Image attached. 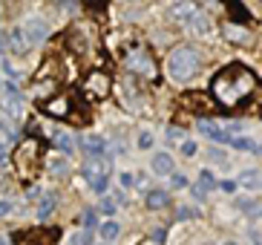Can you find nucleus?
I'll list each match as a JSON object with an SVG mask.
<instances>
[{"label": "nucleus", "mask_w": 262, "mask_h": 245, "mask_svg": "<svg viewBox=\"0 0 262 245\" xmlns=\"http://www.w3.org/2000/svg\"><path fill=\"white\" fill-rule=\"evenodd\" d=\"M256 87V75L245 67H228L213 78V95L222 101L225 107H233L236 101L251 95Z\"/></svg>", "instance_id": "obj_1"}, {"label": "nucleus", "mask_w": 262, "mask_h": 245, "mask_svg": "<svg viewBox=\"0 0 262 245\" xmlns=\"http://www.w3.org/2000/svg\"><path fill=\"white\" fill-rule=\"evenodd\" d=\"M196 69H199V52L190 49V46H179V49H173L167 55V72L179 84L182 81H190Z\"/></svg>", "instance_id": "obj_2"}, {"label": "nucleus", "mask_w": 262, "mask_h": 245, "mask_svg": "<svg viewBox=\"0 0 262 245\" xmlns=\"http://www.w3.org/2000/svg\"><path fill=\"white\" fill-rule=\"evenodd\" d=\"M110 170H113V161L110 156L104 159H90L84 165V179L90 182L95 193H107V185H110Z\"/></svg>", "instance_id": "obj_3"}, {"label": "nucleus", "mask_w": 262, "mask_h": 245, "mask_svg": "<svg viewBox=\"0 0 262 245\" xmlns=\"http://www.w3.org/2000/svg\"><path fill=\"white\" fill-rule=\"evenodd\" d=\"M127 69L130 72H139V75H147V78H153L156 75V61H153V55L147 52L144 46H136L130 55H127Z\"/></svg>", "instance_id": "obj_4"}, {"label": "nucleus", "mask_w": 262, "mask_h": 245, "mask_svg": "<svg viewBox=\"0 0 262 245\" xmlns=\"http://www.w3.org/2000/svg\"><path fill=\"white\" fill-rule=\"evenodd\" d=\"M20 32H24V38H26L29 46L43 44V40L49 38V26H47V21H40V17H26L24 26H20Z\"/></svg>", "instance_id": "obj_5"}, {"label": "nucleus", "mask_w": 262, "mask_h": 245, "mask_svg": "<svg viewBox=\"0 0 262 245\" xmlns=\"http://www.w3.org/2000/svg\"><path fill=\"white\" fill-rule=\"evenodd\" d=\"M78 147L84 150L86 159H104V156H107V141L101 136H81Z\"/></svg>", "instance_id": "obj_6"}, {"label": "nucleus", "mask_w": 262, "mask_h": 245, "mask_svg": "<svg viewBox=\"0 0 262 245\" xmlns=\"http://www.w3.org/2000/svg\"><path fill=\"white\" fill-rule=\"evenodd\" d=\"M196 130L202 133L205 138H210V141H216V145H231V133L228 130H222L219 124H213V121H199L196 124Z\"/></svg>", "instance_id": "obj_7"}, {"label": "nucleus", "mask_w": 262, "mask_h": 245, "mask_svg": "<svg viewBox=\"0 0 262 245\" xmlns=\"http://www.w3.org/2000/svg\"><path fill=\"white\" fill-rule=\"evenodd\" d=\"M107 90H110L107 72H98V69H95L93 75L86 78V92H90V95H95V98H101V95H107Z\"/></svg>", "instance_id": "obj_8"}, {"label": "nucleus", "mask_w": 262, "mask_h": 245, "mask_svg": "<svg viewBox=\"0 0 262 245\" xmlns=\"http://www.w3.org/2000/svg\"><path fill=\"white\" fill-rule=\"evenodd\" d=\"M156 176H173V156L170 153H156L153 161H150Z\"/></svg>", "instance_id": "obj_9"}, {"label": "nucleus", "mask_w": 262, "mask_h": 245, "mask_svg": "<svg viewBox=\"0 0 262 245\" xmlns=\"http://www.w3.org/2000/svg\"><path fill=\"white\" fill-rule=\"evenodd\" d=\"M173 17H176V21L193 23L196 17H199V9L193 6V3H179V6H173Z\"/></svg>", "instance_id": "obj_10"}, {"label": "nucleus", "mask_w": 262, "mask_h": 245, "mask_svg": "<svg viewBox=\"0 0 262 245\" xmlns=\"http://www.w3.org/2000/svg\"><path fill=\"white\" fill-rule=\"evenodd\" d=\"M55 208H58V196H55V193H47V196H40L38 219H49V216L55 214Z\"/></svg>", "instance_id": "obj_11"}, {"label": "nucleus", "mask_w": 262, "mask_h": 245, "mask_svg": "<svg viewBox=\"0 0 262 245\" xmlns=\"http://www.w3.org/2000/svg\"><path fill=\"white\" fill-rule=\"evenodd\" d=\"M52 145H55V147H61L67 156H70V153H72V147H75V145H72V136H70L67 130H52Z\"/></svg>", "instance_id": "obj_12"}, {"label": "nucleus", "mask_w": 262, "mask_h": 245, "mask_svg": "<svg viewBox=\"0 0 262 245\" xmlns=\"http://www.w3.org/2000/svg\"><path fill=\"white\" fill-rule=\"evenodd\" d=\"M239 211L245 216H251V219H259L262 216V202L259 199H242L239 202Z\"/></svg>", "instance_id": "obj_13"}, {"label": "nucleus", "mask_w": 262, "mask_h": 245, "mask_svg": "<svg viewBox=\"0 0 262 245\" xmlns=\"http://www.w3.org/2000/svg\"><path fill=\"white\" fill-rule=\"evenodd\" d=\"M9 49H15V52H26V49H29V44H26V38H24V32L20 29H12L9 32Z\"/></svg>", "instance_id": "obj_14"}, {"label": "nucleus", "mask_w": 262, "mask_h": 245, "mask_svg": "<svg viewBox=\"0 0 262 245\" xmlns=\"http://www.w3.org/2000/svg\"><path fill=\"white\" fill-rule=\"evenodd\" d=\"M101 237L107 239V242H113V239L118 237V234H121V228H118V222H113V219H107V222H101Z\"/></svg>", "instance_id": "obj_15"}, {"label": "nucleus", "mask_w": 262, "mask_h": 245, "mask_svg": "<svg viewBox=\"0 0 262 245\" xmlns=\"http://www.w3.org/2000/svg\"><path fill=\"white\" fill-rule=\"evenodd\" d=\"M167 202H170V196L164 191H150L147 193V205L150 208H167Z\"/></svg>", "instance_id": "obj_16"}, {"label": "nucleus", "mask_w": 262, "mask_h": 245, "mask_svg": "<svg viewBox=\"0 0 262 245\" xmlns=\"http://www.w3.org/2000/svg\"><path fill=\"white\" fill-rule=\"evenodd\" d=\"M47 113H52V115H67V113H70V101H67V98L49 101V104H47Z\"/></svg>", "instance_id": "obj_17"}, {"label": "nucleus", "mask_w": 262, "mask_h": 245, "mask_svg": "<svg viewBox=\"0 0 262 245\" xmlns=\"http://www.w3.org/2000/svg\"><path fill=\"white\" fill-rule=\"evenodd\" d=\"M242 185H245V188H251V191H256V188H262V182H259V173H256V170H245V173H242Z\"/></svg>", "instance_id": "obj_18"}, {"label": "nucleus", "mask_w": 262, "mask_h": 245, "mask_svg": "<svg viewBox=\"0 0 262 245\" xmlns=\"http://www.w3.org/2000/svg\"><path fill=\"white\" fill-rule=\"evenodd\" d=\"M199 182H202V188H199L202 193H208V191H213V188H216V179H213V173H210V170H202Z\"/></svg>", "instance_id": "obj_19"}, {"label": "nucleus", "mask_w": 262, "mask_h": 245, "mask_svg": "<svg viewBox=\"0 0 262 245\" xmlns=\"http://www.w3.org/2000/svg\"><path fill=\"white\" fill-rule=\"evenodd\" d=\"M225 35H228L231 40H248V32L239 29V26H233V23H228V26H225Z\"/></svg>", "instance_id": "obj_20"}, {"label": "nucleus", "mask_w": 262, "mask_h": 245, "mask_svg": "<svg viewBox=\"0 0 262 245\" xmlns=\"http://www.w3.org/2000/svg\"><path fill=\"white\" fill-rule=\"evenodd\" d=\"M81 222H84V231H90V228H95V225H98V216H95L93 208H86L84 214H81Z\"/></svg>", "instance_id": "obj_21"}, {"label": "nucleus", "mask_w": 262, "mask_h": 245, "mask_svg": "<svg viewBox=\"0 0 262 245\" xmlns=\"http://www.w3.org/2000/svg\"><path fill=\"white\" fill-rule=\"evenodd\" d=\"M231 147H236V150H256V145H254V138H231Z\"/></svg>", "instance_id": "obj_22"}, {"label": "nucleus", "mask_w": 262, "mask_h": 245, "mask_svg": "<svg viewBox=\"0 0 262 245\" xmlns=\"http://www.w3.org/2000/svg\"><path fill=\"white\" fill-rule=\"evenodd\" d=\"M67 170H70V161L67 159H52V165H49V173H55V176L58 173H67Z\"/></svg>", "instance_id": "obj_23"}, {"label": "nucleus", "mask_w": 262, "mask_h": 245, "mask_svg": "<svg viewBox=\"0 0 262 245\" xmlns=\"http://www.w3.org/2000/svg\"><path fill=\"white\" fill-rule=\"evenodd\" d=\"M196 216H199L196 208H179L176 211V219H196Z\"/></svg>", "instance_id": "obj_24"}, {"label": "nucleus", "mask_w": 262, "mask_h": 245, "mask_svg": "<svg viewBox=\"0 0 262 245\" xmlns=\"http://www.w3.org/2000/svg\"><path fill=\"white\" fill-rule=\"evenodd\" d=\"M98 211H101V214H104V216H113V214H116V211H118V208H116V202H113V199H110V196H107V199L101 202V208H98Z\"/></svg>", "instance_id": "obj_25"}, {"label": "nucleus", "mask_w": 262, "mask_h": 245, "mask_svg": "<svg viewBox=\"0 0 262 245\" xmlns=\"http://www.w3.org/2000/svg\"><path fill=\"white\" fill-rule=\"evenodd\" d=\"M72 245H93V234H90V231H81V234L72 239Z\"/></svg>", "instance_id": "obj_26"}, {"label": "nucleus", "mask_w": 262, "mask_h": 245, "mask_svg": "<svg viewBox=\"0 0 262 245\" xmlns=\"http://www.w3.org/2000/svg\"><path fill=\"white\" fill-rule=\"evenodd\" d=\"M216 185H219L225 193H233V191H236V182H233V179H222V182H216Z\"/></svg>", "instance_id": "obj_27"}, {"label": "nucleus", "mask_w": 262, "mask_h": 245, "mask_svg": "<svg viewBox=\"0 0 262 245\" xmlns=\"http://www.w3.org/2000/svg\"><path fill=\"white\" fill-rule=\"evenodd\" d=\"M150 145H153V136H150V133H141V136H139V147H141V150H147V147H150Z\"/></svg>", "instance_id": "obj_28"}, {"label": "nucleus", "mask_w": 262, "mask_h": 245, "mask_svg": "<svg viewBox=\"0 0 262 245\" xmlns=\"http://www.w3.org/2000/svg\"><path fill=\"white\" fill-rule=\"evenodd\" d=\"M173 188H176V191H182V188H187V179L182 176V173H173Z\"/></svg>", "instance_id": "obj_29"}, {"label": "nucleus", "mask_w": 262, "mask_h": 245, "mask_svg": "<svg viewBox=\"0 0 262 245\" xmlns=\"http://www.w3.org/2000/svg\"><path fill=\"white\" fill-rule=\"evenodd\" d=\"M210 159H213V161H222V165H225V161H228V156H225L219 147H210Z\"/></svg>", "instance_id": "obj_30"}, {"label": "nucleus", "mask_w": 262, "mask_h": 245, "mask_svg": "<svg viewBox=\"0 0 262 245\" xmlns=\"http://www.w3.org/2000/svg\"><path fill=\"white\" fill-rule=\"evenodd\" d=\"M118 179H121V188H133V182H136V176H133V173H127V170H124Z\"/></svg>", "instance_id": "obj_31"}, {"label": "nucleus", "mask_w": 262, "mask_h": 245, "mask_svg": "<svg viewBox=\"0 0 262 245\" xmlns=\"http://www.w3.org/2000/svg\"><path fill=\"white\" fill-rule=\"evenodd\" d=\"M193 32H199V35H205V32H208V23L202 21V17H196V21H193Z\"/></svg>", "instance_id": "obj_32"}, {"label": "nucleus", "mask_w": 262, "mask_h": 245, "mask_svg": "<svg viewBox=\"0 0 262 245\" xmlns=\"http://www.w3.org/2000/svg\"><path fill=\"white\" fill-rule=\"evenodd\" d=\"M9 214H12V202L0 199V219H3V216H9Z\"/></svg>", "instance_id": "obj_33"}, {"label": "nucleus", "mask_w": 262, "mask_h": 245, "mask_svg": "<svg viewBox=\"0 0 262 245\" xmlns=\"http://www.w3.org/2000/svg\"><path fill=\"white\" fill-rule=\"evenodd\" d=\"M182 153L193 156V153H196V141H185V145H182Z\"/></svg>", "instance_id": "obj_34"}, {"label": "nucleus", "mask_w": 262, "mask_h": 245, "mask_svg": "<svg viewBox=\"0 0 262 245\" xmlns=\"http://www.w3.org/2000/svg\"><path fill=\"white\" fill-rule=\"evenodd\" d=\"M167 138L170 141H179V138H182V130H179V127H167Z\"/></svg>", "instance_id": "obj_35"}, {"label": "nucleus", "mask_w": 262, "mask_h": 245, "mask_svg": "<svg viewBox=\"0 0 262 245\" xmlns=\"http://www.w3.org/2000/svg\"><path fill=\"white\" fill-rule=\"evenodd\" d=\"M153 239H156V242H164V239H167V231H164V228H156V231H153Z\"/></svg>", "instance_id": "obj_36"}, {"label": "nucleus", "mask_w": 262, "mask_h": 245, "mask_svg": "<svg viewBox=\"0 0 262 245\" xmlns=\"http://www.w3.org/2000/svg\"><path fill=\"white\" fill-rule=\"evenodd\" d=\"M9 49V40H6V35H0V52H6Z\"/></svg>", "instance_id": "obj_37"}, {"label": "nucleus", "mask_w": 262, "mask_h": 245, "mask_svg": "<svg viewBox=\"0 0 262 245\" xmlns=\"http://www.w3.org/2000/svg\"><path fill=\"white\" fill-rule=\"evenodd\" d=\"M225 245H236V242H225Z\"/></svg>", "instance_id": "obj_38"}, {"label": "nucleus", "mask_w": 262, "mask_h": 245, "mask_svg": "<svg viewBox=\"0 0 262 245\" xmlns=\"http://www.w3.org/2000/svg\"><path fill=\"white\" fill-rule=\"evenodd\" d=\"M205 245H213V242H205Z\"/></svg>", "instance_id": "obj_39"}, {"label": "nucleus", "mask_w": 262, "mask_h": 245, "mask_svg": "<svg viewBox=\"0 0 262 245\" xmlns=\"http://www.w3.org/2000/svg\"><path fill=\"white\" fill-rule=\"evenodd\" d=\"M0 245H3V239H0Z\"/></svg>", "instance_id": "obj_40"}, {"label": "nucleus", "mask_w": 262, "mask_h": 245, "mask_svg": "<svg viewBox=\"0 0 262 245\" xmlns=\"http://www.w3.org/2000/svg\"><path fill=\"white\" fill-rule=\"evenodd\" d=\"M259 245H262V239H259Z\"/></svg>", "instance_id": "obj_41"}]
</instances>
